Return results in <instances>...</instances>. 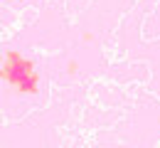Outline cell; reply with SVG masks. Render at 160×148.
<instances>
[{"label": "cell", "instance_id": "2", "mask_svg": "<svg viewBox=\"0 0 160 148\" xmlns=\"http://www.w3.org/2000/svg\"><path fill=\"white\" fill-rule=\"evenodd\" d=\"M77 69H79L77 59H69V62L64 64V72H67V74H77Z\"/></svg>", "mask_w": 160, "mask_h": 148}, {"label": "cell", "instance_id": "4", "mask_svg": "<svg viewBox=\"0 0 160 148\" xmlns=\"http://www.w3.org/2000/svg\"><path fill=\"white\" fill-rule=\"evenodd\" d=\"M8 3H20V0H8Z\"/></svg>", "mask_w": 160, "mask_h": 148}, {"label": "cell", "instance_id": "3", "mask_svg": "<svg viewBox=\"0 0 160 148\" xmlns=\"http://www.w3.org/2000/svg\"><path fill=\"white\" fill-rule=\"evenodd\" d=\"M84 42H94V35L91 32H84Z\"/></svg>", "mask_w": 160, "mask_h": 148}, {"label": "cell", "instance_id": "1", "mask_svg": "<svg viewBox=\"0 0 160 148\" xmlns=\"http://www.w3.org/2000/svg\"><path fill=\"white\" fill-rule=\"evenodd\" d=\"M0 77L20 96H35L40 91V69L20 49H5Z\"/></svg>", "mask_w": 160, "mask_h": 148}]
</instances>
